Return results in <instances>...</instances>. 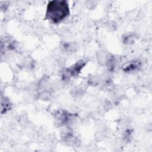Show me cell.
Listing matches in <instances>:
<instances>
[{"label": "cell", "instance_id": "obj_1", "mask_svg": "<svg viewBox=\"0 0 152 152\" xmlns=\"http://www.w3.org/2000/svg\"><path fill=\"white\" fill-rule=\"evenodd\" d=\"M69 15V5L66 1H49L46 8L45 17L53 23L57 24Z\"/></svg>", "mask_w": 152, "mask_h": 152}, {"label": "cell", "instance_id": "obj_2", "mask_svg": "<svg viewBox=\"0 0 152 152\" xmlns=\"http://www.w3.org/2000/svg\"><path fill=\"white\" fill-rule=\"evenodd\" d=\"M86 64V62L84 61L80 60L69 68L65 69V71L62 72V78L63 80L68 81L71 77L77 76Z\"/></svg>", "mask_w": 152, "mask_h": 152}, {"label": "cell", "instance_id": "obj_3", "mask_svg": "<svg viewBox=\"0 0 152 152\" xmlns=\"http://www.w3.org/2000/svg\"><path fill=\"white\" fill-rule=\"evenodd\" d=\"M71 115L70 113H68L66 111H61L60 112L58 113L56 115V119L57 121L61 124V125L66 124L68 123L71 119Z\"/></svg>", "mask_w": 152, "mask_h": 152}, {"label": "cell", "instance_id": "obj_4", "mask_svg": "<svg viewBox=\"0 0 152 152\" xmlns=\"http://www.w3.org/2000/svg\"><path fill=\"white\" fill-rule=\"evenodd\" d=\"M141 66V64L138 61H132L128 63L126 65L124 66L123 69L127 72H133L139 69Z\"/></svg>", "mask_w": 152, "mask_h": 152}, {"label": "cell", "instance_id": "obj_5", "mask_svg": "<svg viewBox=\"0 0 152 152\" xmlns=\"http://www.w3.org/2000/svg\"><path fill=\"white\" fill-rule=\"evenodd\" d=\"M11 106L12 104L8 99L6 97L2 99L1 101V113H4L10 110L11 108Z\"/></svg>", "mask_w": 152, "mask_h": 152}, {"label": "cell", "instance_id": "obj_6", "mask_svg": "<svg viewBox=\"0 0 152 152\" xmlns=\"http://www.w3.org/2000/svg\"><path fill=\"white\" fill-rule=\"evenodd\" d=\"M135 39V37L134 36V35L132 34H129L126 35L124 37L123 42H124V43L129 44V43H133L134 42Z\"/></svg>", "mask_w": 152, "mask_h": 152}]
</instances>
